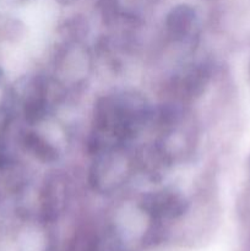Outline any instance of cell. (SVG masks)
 <instances>
[{
    "mask_svg": "<svg viewBox=\"0 0 250 251\" xmlns=\"http://www.w3.org/2000/svg\"><path fill=\"white\" fill-rule=\"evenodd\" d=\"M208 73L206 69H196L191 75H189L188 81H186V88L188 92L191 96H199L205 88V85L207 83Z\"/></svg>",
    "mask_w": 250,
    "mask_h": 251,
    "instance_id": "obj_1",
    "label": "cell"
}]
</instances>
